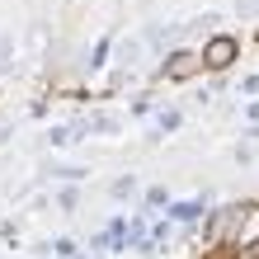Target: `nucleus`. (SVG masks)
Listing matches in <instances>:
<instances>
[{
	"instance_id": "nucleus-8",
	"label": "nucleus",
	"mask_w": 259,
	"mask_h": 259,
	"mask_svg": "<svg viewBox=\"0 0 259 259\" xmlns=\"http://www.w3.org/2000/svg\"><path fill=\"white\" fill-rule=\"evenodd\" d=\"M52 259H80V245H75L71 236H57L52 240Z\"/></svg>"
},
{
	"instance_id": "nucleus-11",
	"label": "nucleus",
	"mask_w": 259,
	"mask_h": 259,
	"mask_svg": "<svg viewBox=\"0 0 259 259\" xmlns=\"http://www.w3.org/2000/svg\"><path fill=\"white\" fill-rule=\"evenodd\" d=\"M146 207H170V189H165V184H151L146 189Z\"/></svg>"
},
{
	"instance_id": "nucleus-12",
	"label": "nucleus",
	"mask_w": 259,
	"mask_h": 259,
	"mask_svg": "<svg viewBox=\"0 0 259 259\" xmlns=\"http://www.w3.org/2000/svg\"><path fill=\"white\" fill-rule=\"evenodd\" d=\"M240 95H259V75H245V80H240Z\"/></svg>"
},
{
	"instance_id": "nucleus-6",
	"label": "nucleus",
	"mask_w": 259,
	"mask_h": 259,
	"mask_svg": "<svg viewBox=\"0 0 259 259\" xmlns=\"http://www.w3.org/2000/svg\"><path fill=\"white\" fill-rule=\"evenodd\" d=\"M179 123H184V113H179V109H165L156 118V132H151V137H170V132H179Z\"/></svg>"
},
{
	"instance_id": "nucleus-7",
	"label": "nucleus",
	"mask_w": 259,
	"mask_h": 259,
	"mask_svg": "<svg viewBox=\"0 0 259 259\" xmlns=\"http://www.w3.org/2000/svg\"><path fill=\"white\" fill-rule=\"evenodd\" d=\"M42 175H52V179H66V184H80V179L90 170H80V165H52V170H42Z\"/></svg>"
},
{
	"instance_id": "nucleus-4",
	"label": "nucleus",
	"mask_w": 259,
	"mask_h": 259,
	"mask_svg": "<svg viewBox=\"0 0 259 259\" xmlns=\"http://www.w3.org/2000/svg\"><path fill=\"white\" fill-rule=\"evenodd\" d=\"M165 217H170L175 226H193V222L207 217V203H203V198H184V203H170V207H165Z\"/></svg>"
},
{
	"instance_id": "nucleus-3",
	"label": "nucleus",
	"mask_w": 259,
	"mask_h": 259,
	"mask_svg": "<svg viewBox=\"0 0 259 259\" xmlns=\"http://www.w3.org/2000/svg\"><path fill=\"white\" fill-rule=\"evenodd\" d=\"M203 71V52H189V48H175L170 57L160 62V80H193Z\"/></svg>"
},
{
	"instance_id": "nucleus-2",
	"label": "nucleus",
	"mask_w": 259,
	"mask_h": 259,
	"mask_svg": "<svg viewBox=\"0 0 259 259\" xmlns=\"http://www.w3.org/2000/svg\"><path fill=\"white\" fill-rule=\"evenodd\" d=\"M231 254H250L259 250V207H240L236 217V231H231V245H226Z\"/></svg>"
},
{
	"instance_id": "nucleus-1",
	"label": "nucleus",
	"mask_w": 259,
	"mask_h": 259,
	"mask_svg": "<svg viewBox=\"0 0 259 259\" xmlns=\"http://www.w3.org/2000/svg\"><path fill=\"white\" fill-rule=\"evenodd\" d=\"M240 57V42L231 38V33H212L207 42H203V71H226Z\"/></svg>"
},
{
	"instance_id": "nucleus-10",
	"label": "nucleus",
	"mask_w": 259,
	"mask_h": 259,
	"mask_svg": "<svg viewBox=\"0 0 259 259\" xmlns=\"http://www.w3.org/2000/svg\"><path fill=\"white\" fill-rule=\"evenodd\" d=\"M109 193H113V198H132V193H137V179H132V175H118L113 184H109Z\"/></svg>"
},
{
	"instance_id": "nucleus-5",
	"label": "nucleus",
	"mask_w": 259,
	"mask_h": 259,
	"mask_svg": "<svg viewBox=\"0 0 259 259\" xmlns=\"http://www.w3.org/2000/svg\"><path fill=\"white\" fill-rule=\"evenodd\" d=\"M80 132L90 137V132H118V118H109V113H90V118H80Z\"/></svg>"
},
{
	"instance_id": "nucleus-9",
	"label": "nucleus",
	"mask_w": 259,
	"mask_h": 259,
	"mask_svg": "<svg viewBox=\"0 0 259 259\" xmlns=\"http://www.w3.org/2000/svg\"><path fill=\"white\" fill-rule=\"evenodd\" d=\"M57 207H66V212H75V207H80V189H75V184H66V189H57Z\"/></svg>"
},
{
	"instance_id": "nucleus-13",
	"label": "nucleus",
	"mask_w": 259,
	"mask_h": 259,
	"mask_svg": "<svg viewBox=\"0 0 259 259\" xmlns=\"http://www.w3.org/2000/svg\"><path fill=\"white\" fill-rule=\"evenodd\" d=\"M245 113H250V118H254V123H259V104H250V109H245Z\"/></svg>"
}]
</instances>
